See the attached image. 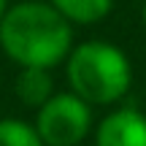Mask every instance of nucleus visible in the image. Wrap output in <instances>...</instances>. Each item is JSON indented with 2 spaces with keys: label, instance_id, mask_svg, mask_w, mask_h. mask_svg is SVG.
I'll return each instance as SVG.
<instances>
[{
  "label": "nucleus",
  "instance_id": "f257e3e1",
  "mask_svg": "<svg viewBox=\"0 0 146 146\" xmlns=\"http://www.w3.org/2000/svg\"><path fill=\"white\" fill-rule=\"evenodd\" d=\"M0 49L19 68L52 70L73 49V25L52 3H14L0 19Z\"/></svg>",
  "mask_w": 146,
  "mask_h": 146
},
{
  "label": "nucleus",
  "instance_id": "7ed1b4c3",
  "mask_svg": "<svg viewBox=\"0 0 146 146\" xmlns=\"http://www.w3.org/2000/svg\"><path fill=\"white\" fill-rule=\"evenodd\" d=\"M33 127L43 146H78L92 130V106L73 92H54L38 108Z\"/></svg>",
  "mask_w": 146,
  "mask_h": 146
},
{
  "label": "nucleus",
  "instance_id": "20e7f679",
  "mask_svg": "<svg viewBox=\"0 0 146 146\" xmlns=\"http://www.w3.org/2000/svg\"><path fill=\"white\" fill-rule=\"evenodd\" d=\"M95 146H146V114L133 106L111 111L95 130Z\"/></svg>",
  "mask_w": 146,
  "mask_h": 146
},
{
  "label": "nucleus",
  "instance_id": "f03ea898",
  "mask_svg": "<svg viewBox=\"0 0 146 146\" xmlns=\"http://www.w3.org/2000/svg\"><path fill=\"white\" fill-rule=\"evenodd\" d=\"M70 92L89 106H114L130 92L133 65L119 46L108 41H84L65 57Z\"/></svg>",
  "mask_w": 146,
  "mask_h": 146
},
{
  "label": "nucleus",
  "instance_id": "423d86ee",
  "mask_svg": "<svg viewBox=\"0 0 146 146\" xmlns=\"http://www.w3.org/2000/svg\"><path fill=\"white\" fill-rule=\"evenodd\" d=\"M70 25H95L103 22L114 8V0H49Z\"/></svg>",
  "mask_w": 146,
  "mask_h": 146
},
{
  "label": "nucleus",
  "instance_id": "9d476101",
  "mask_svg": "<svg viewBox=\"0 0 146 146\" xmlns=\"http://www.w3.org/2000/svg\"><path fill=\"white\" fill-rule=\"evenodd\" d=\"M16 3H25V0H16Z\"/></svg>",
  "mask_w": 146,
  "mask_h": 146
},
{
  "label": "nucleus",
  "instance_id": "6e6552de",
  "mask_svg": "<svg viewBox=\"0 0 146 146\" xmlns=\"http://www.w3.org/2000/svg\"><path fill=\"white\" fill-rule=\"evenodd\" d=\"M5 11H8V0H0V19H3Z\"/></svg>",
  "mask_w": 146,
  "mask_h": 146
},
{
  "label": "nucleus",
  "instance_id": "39448f33",
  "mask_svg": "<svg viewBox=\"0 0 146 146\" xmlns=\"http://www.w3.org/2000/svg\"><path fill=\"white\" fill-rule=\"evenodd\" d=\"M14 92H16V98H19L25 106H30V108L38 111L54 95L52 70H46V68H19Z\"/></svg>",
  "mask_w": 146,
  "mask_h": 146
},
{
  "label": "nucleus",
  "instance_id": "0eeeda50",
  "mask_svg": "<svg viewBox=\"0 0 146 146\" xmlns=\"http://www.w3.org/2000/svg\"><path fill=\"white\" fill-rule=\"evenodd\" d=\"M0 146H43V143L30 122L0 119Z\"/></svg>",
  "mask_w": 146,
  "mask_h": 146
},
{
  "label": "nucleus",
  "instance_id": "1a4fd4ad",
  "mask_svg": "<svg viewBox=\"0 0 146 146\" xmlns=\"http://www.w3.org/2000/svg\"><path fill=\"white\" fill-rule=\"evenodd\" d=\"M141 16H143V25H146V0H143V8H141Z\"/></svg>",
  "mask_w": 146,
  "mask_h": 146
}]
</instances>
